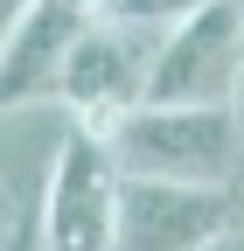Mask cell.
I'll use <instances>...</instances> for the list:
<instances>
[{
	"label": "cell",
	"mask_w": 244,
	"mask_h": 251,
	"mask_svg": "<svg viewBox=\"0 0 244 251\" xmlns=\"http://www.w3.org/2000/svg\"><path fill=\"white\" fill-rule=\"evenodd\" d=\"M202 7V0H105V14L112 21H126V28H146V35H168L174 21H189Z\"/></svg>",
	"instance_id": "7"
},
{
	"label": "cell",
	"mask_w": 244,
	"mask_h": 251,
	"mask_svg": "<svg viewBox=\"0 0 244 251\" xmlns=\"http://www.w3.org/2000/svg\"><path fill=\"white\" fill-rule=\"evenodd\" d=\"M154 42L146 28H126L98 14L77 35V49L63 56V70H56V105L70 112V126L84 133H112L126 112H140L146 98V70H154Z\"/></svg>",
	"instance_id": "3"
},
{
	"label": "cell",
	"mask_w": 244,
	"mask_h": 251,
	"mask_svg": "<svg viewBox=\"0 0 244 251\" xmlns=\"http://www.w3.org/2000/svg\"><path fill=\"white\" fill-rule=\"evenodd\" d=\"M28 7H35V0H0V42H7V35H14V21H21Z\"/></svg>",
	"instance_id": "9"
},
{
	"label": "cell",
	"mask_w": 244,
	"mask_h": 251,
	"mask_svg": "<svg viewBox=\"0 0 244 251\" xmlns=\"http://www.w3.org/2000/svg\"><path fill=\"white\" fill-rule=\"evenodd\" d=\"M119 230V161L105 133L70 126L35 202V251H112Z\"/></svg>",
	"instance_id": "2"
},
{
	"label": "cell",
	"mask_w": 244,
	"mask_h": 251,
	"mask_svg": "<svg viewBox=\"0 0 244 251\" xmlns=\"http://www.w3.org/2000/svg\"><path fill=\"white\" fill-rule=\"evenodd\" d=\"M209 251H244V230H230L223 244H209Z\"/></svg>",
	"instance_id": "10"
},
{
	"label": "cell",
	"mask_w": 244,
	"mask_h": 251,
	"mask_svg": "<svg viewBox=\"0 0 244 251\" xmlns=\"http://www.w3.org/2000/svg\"><path fill=\"white\" fill-rule=\"evenodd\" d=\"M244 230L237 188H189V181H126L119 175V230L112 251H209Z\"/></svg>",
	"instance_id": "5"
},
{
	"label": "cell",
	"mask_w": 244,
	"mask_h": 251,
	"mask_svg": "<svg viewBox=\"0 0 244 251\" xmlns=\"http://www.w3.org/2000/svg\"><path fill=\"white\" fill-rule=\"evenodd\" d=\"M230 126H237V196H244V63H237V91H230Z\"/></svg>",
	"instance_id": "8"
},
{
	"label": "cell",
	"mask_w": 244,
	"mask_h": 251,
	"mask_svg": "<svg viewBox=\"0 0 244 251\" xmlns=\"http://www.w3.org/2000/svg\"><path fill=\"white\" fill-rule=\"evenodd\" d=\"M126 181H189L237 188V126L230 105H140L105 133Z\"/></svg>",
	"instance_id": "1"
},
{
	"label": "cell",
	"mask_w": 244,
	"mask_h": 251,
	"mask_svg": "<svg viewBox=\"0 0 244 251\" xmlns=\"http://www.w3.org/2000/svg\"><path fill=\"white\" fill-rule=\"evenodd\" d=\"M0 251H21V244H0Z\"/></svg>",
	"instance_id": "11"
},
{
	"label": "cell",
	"mask_w": 244,
	"mask_h": 251,
	"mask_svg": "<svg viewBox=\"0 0 244 251\" xmlns=\"http://www.w3.org/2000/svg\"><path fill=\"white\" fill-rule=\"evenodd\" d=\"M237 63H244V14L230 0H202L189 21H174L154 42L140 105H230Z\"/></svg>",
	"instance_id": "4"
},
{
	"label": "cell",
	"mask_w": 244,
	"mask_h": 251,
	"mask_svg": "<svg viewBox=\"0 0 244 251\" xmlns=\"http://www.w3.org/2000/svg\"><path fill=\"white\" fill-rule=\"evenodd\" d=\"M98 14H105V0H35L14 21V35L0 42V119L14 105L56 98V70H63V56L77 49V35Z\"/></svg>",
	"instance_id": "6"
}]
</instances>
